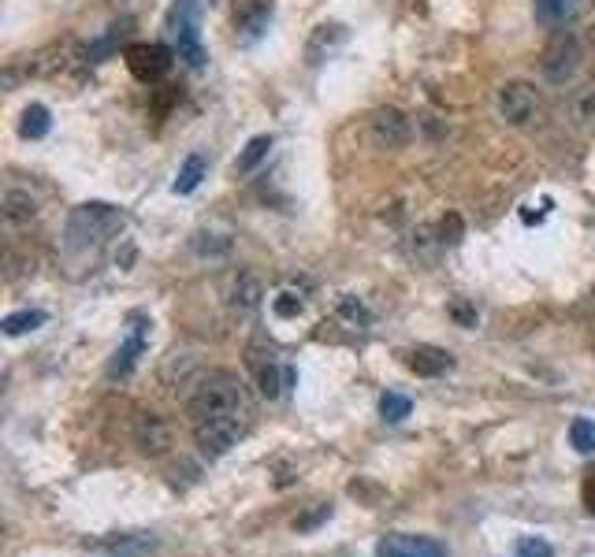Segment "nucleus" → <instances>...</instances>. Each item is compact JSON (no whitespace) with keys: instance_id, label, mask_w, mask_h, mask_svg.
<instances>
[{"instance_id":"obj_1","label":"nucleus","mask_w":595,"mask_h":557,"mask_svg":"<svg viewBox=\"0 0 595 557\" xmlns=\"http://www.w3.org/2000/svg\"><path fill=\"white\" fill-rule=\"evenodd\" d=\"M190 424H194V439L209 457H220L235 446L253 420V402L246 383L235 372L216 368L209 376L198 379V387L190 394Z\"/></svg>"},{"instance_id":"obj_2","label":"nucleus","mask_w":595,"mask_h":557,"mask_svg":"<svg viewBox=\"0 0 595 557\" xmlns=\"http://www.w3.org/2000/svg\"><path fill=\"white\" fill-rule=\"evenodd\" d=\"M201 8L198 0H175L168 8V19H164V30H168V41H172L175 56L183 60L186 67H205V45H201Z\"/></svg>"},{"instance_id":"obj_3","label":"nucleus","mask_w":595,"mask_h":557,"mask_svg":"<svg viewBox=\"0 0 595 557\" xmlns=\"http://www.w3.org/2000/svg\"><path fill=\"white\" fill-rule=\"evenodd\" d=\"M123 227V212L116 205H105V201H86L79 205L71 216H67V246L71 249H86V246H97L101 238H108L112 231Z\"/></svg>"},{"instance_id":"obj_4","label":"nucleus","mask_w":595,"mask_h":557,"mask_svg":"<svg viewBox=\"0 0 595 557\" xmlns=\"http://www.w3.org/2000/svg\"><path fill=\"white\" fill-rule=\"evenodd\" d=\"M540 67L547 82H555V86L569 82V78L577 75V67H581V41L573 38V34H566V30H558L555 38H551V45L543 49Z\"/></svg>"},{"instance_id":"obj_5","label":"nucleus","mask_w":595,"mask_h":557,"mask_svg":"<svg viewBox=\"0 0 595 557\" xmlns=\"http://www.w3.org/2000/svg\"><path fill=\"white\" fill-rule=\"evenodd\" d=\"M146 342H149V316L131 312V316H127V338L119 342V350L112 353V361H108V376L112 379L131 376L138 357L146 353Z\"/></svg>"},{"instance_id":"obj_6","label":"nucleus","mask_w":595,"mask_h":557,"mask_svg":"<svg viewBox=\"0 0 595 557\" xmlns=\"http://www.w3.org/2000/svg\"><path fill=\"white\" fill-rule=\"evenodd\" d=\"M499 112H503V119L510 127H529L532 119L540 116V93H536V86L521 82V78L506 82L503 90H499Z\"/></svg>"},{"instance_id":"obj_7","label":"nucleus","mask_w":595,"mask_h":557,"mask_svg":"<svg viewBox=\"0 0 595 557\" xmlns=\"http://www.w3.org/2000/svg\"><path fill=\"white\" fill-rule=\"evenodd\" d=\"M123 60L131 67V75L138 82H160V78L168 75V67H172V52L164 49V45H146V41H134L123 49Z\"/></svg>"},{"instance_id":"obj_8","label":"nucleus","mask_w":595,"mask_h":557,"mask_svg":"<svg viewBox=\"0 0 595 557\" xmlns=\"http://www.w3.org/2000/svg\"><path fill=\"white\" fill-rule=\"evenodd\" d=\"M410 119L406 112H398V108H376L369 116V138L376 149H402V145L410 142Z\"/></svg>"},{"instance_id":"obj_9","label":"nucleus","mask_w":595,"mask_h":557,"mask_svg":"<svg viewBox=\"0 0 595 557\" xmlns=\"http://www.w3.org/2000/svg\"><path fill=\"white\" fill-rule=\"evenodd\" d=\"M276 15V0H235V30L242 41H257Z\"/></svg>"},{"instance_id":"obj_10","label":"nucleus","mask_w":595,"mask_h":557,"mask_svg":"<svg viewBox=\"0 0 595 557\" xmlns=\"http://www.w3.org/2000/svg\"><path fill=\"white\" fill-rule=\"evenodd\" d=\"M376 557H447V546L428 535H387L376 546Z\"/></svg>"},{"instance_id":"obj_11","label":"nucleus","mask_w":595,"mask_h":557,"mask_svg":"<svg viewBox=\"0 0 595 557\" xmlns=\"http://www.w3.org/2000/svg\"><path fill=\"white\" fill-rule=\"evenodd\" d=\"M250 368H253L257 387H261V394H265V398H279V390L287 387V383H294V372H291V368H279L276 353L250 350Z\"/></svg>"},{"instance_id":"obj_12","label":"nucleus","mask_w":595,"mask_h":557,"mask_svg":"<svg viewBox=\"0 0 595 557\" xmlns=\"http://www.w3.org/2000/svg\"><path fill=\"white\" fill-rule=\"evenodd\" d=\"M346 41V26L343 23H320L309 41H305V64L309 67H320L324 60H331L335 52L343 49Z\"/></svg>"},{"instance_id":"obj_13","label":"nucleus","mask_w":595,"mask_h":557,"mask_svg":"<svg viewBox=\"0 0 595 557\" xmlns=\"http://www.w3.org/2000/svg\"><path fill=\"white\" fill-rule=\"evenodd\" d=\"M406 364H410L417 376L436 379V376H443V372H450V364H454V357H450L447 350H439V346H417V350H410Z\"/></svg>"},{"instance_id":"obj_14","label":"nucleus","mask_w":595,"mask_h":557,"mask_svg":"<svg viewBox=\"0 0 595 557\" xmlns=\"http://www.w3.org/2000/svg\"><path fill=\"white\" fill-rule=\"evenodd\" d=\"M168 442H172V431H168V424H164L157 413L138 416V446H142L146 454H160Z\"/></svg>"},{"instance_id":"obj_15","label":"nucleus","mask_w":595,"mask_h":557,"mask_svg":"<svg viewBox=\"0 0 595 557\" xmlns=\"http://www.w3.org/2000/svg\"><path fill=\"white\" fill-rule=\"evenodd\" d=\"M268 153H272V134H257V138H250V142H246V149L238 153L235 171H238V175H250V171H257L261 164H265Z\"/></svg>"},{"instance_id":"obj_16","label":"nucleus","mask_w":595,"mask_h":557,"mask_svg":"<svg viewBox=\"0 0 595 557\" xmlns=\"http://www.w3.org/2000/svg\"><path fill=\"white\" fill-rule=\"evenodd\" d=\"M201 179H205V156L201 153H190L183 160V168H179V175H175L172 190L175 194H194L201 186Z\"/></svg>"},{"instance_id":"obj_17","label":"nucleus","mask_w":595,"mask_h":557,"mask_svg":"<svg viewBox=\"0 0 595 557\" xmlns=\"http://www.w3.org/2000/svg\"><path fill=\"white\" fill-rule=\"evenodd\" d=\"M4 216L12 223H27L38 216V201L30 197V190H8L4 194Z\"/></svg>"},{"instance_id":"obj_18","label":"nucleus","mask_w":595,"mask_h":557,"mask_svg":"<svg viewBox=\"0 0 595 557\" xmlns=\"http://www.w3.org/2000/svg\"><path fill=\"white\" fill-rule=\"evenodd\" d=\"M53 130V119H49V108L45 104H27V112H23V123H19V134L30 138V142H38Z\"/></svg>"},{"instance_id":"obj_19","label":"nucleus","mask_w":595,"mask_h":557,"mask_svg":"<svg viewBox=\"0 0 595 557\" xmlns=\"http://www.w3.org/2000/svg\"><path fill=\"white\" fill-rule=\"evenodd\" d=\"M45 324V312L38 309H23V312H12V316H4V335H27V331H38Z\"/></svg>"},{"instance_id":"obj_20","label":"nucleus","mask_w":595,"mask_h":557,"mask_svg":"<svg viewBox=\"0 0 595 557\" xmlns=\"http://www.w3.org/2000/svg\"><path fill=\"white\" fill-rule=\"evenodd\" d=\"M573 12H577V0H536V15H540V23L547 26L566 23Z\"/></svg>"},{"instance_id":"obj_21","label":"nucleus","mask_w":595,"mask_h":557,"mask_svg":"<svg viewBox=\"0 0 595 557\" xmlns=\"http://www.w3.org/2000/svg\"><path fill=\"white\" fill-rule=\"evenodd\" d=\"M569 442H573V450H581V454H595V420L577 416V420L569 424Z\"/></svg>"},{"instance_id":"obj_22","label":"nucleus","mask_w":595,"mask_h":557,"mask_svg":"<svg viewBox=\"0 0 595 557\" xmlns=\"http://www.w3.org/2000/svg\"><path fill=\"white\" fill-rule=\"evenodd\" d=\"M413 402L406 398V394H395V390H387L384 398H380V413H384L387 424H402L406 416H410Z\"/></svg>"},{"instance_id":"obj_23","label":"nucleus","mask_w":595,"mask_h":557,"mask_svg":"<svg viewBox=\"0 0 595 557\" xmlns=\"http://www.w3.org/2000/svg\"><path fill=\"white\" fill-rule=\"evenodd\" d=\"M517 557H555L551 543L540 539V535H525L521 543H517Z\"/></svg>"},{"instance_id":"obj_24","label":"nucleus","mask_w":595,"mask_h":557,"mask_svg":"<svg viewBox=\"0 0 595 557\" xmlns=\"http://www.w3.org/2000/svg\"><path fill=\"white\" fill-rule=\"evenodd\" d=\"M439 231H443V242H458V238H462V216H458V212H450V216H443V223H439Z\"/></svg>"},{"instance_id":"obj_25","label":"nucleus","mask_w":595,"mask_h":557,"mask_svg":"<svg viewBox=\"0 0 595 557\" xmlns=\"http://www.w3.org/2000/svg\"><path fill=\"white\" fill-rule=\"evenodd\" d=\"M276 312H279V316H298V312H302V301L294 298V294H279Z\"/></svg>"},{"instance_id":"obj_26","label":"nucleus","mask_w":595,"mask_h":557,"mask_svg":"<svg viewBox=\"0 0 595 557\" xmlns=\"http://www.w3.org/2000/svg\"><path fill=\"white\" fill-rule=\"evenodd\" d=\"M584 498H588V509H595V468L588 472V483H584Z\"/></svg>"},{"instance_id":"obj_27","label":"nucleus","mask_w":595,"mask_h":557,"mask_svg":"<svg viewBox=\"0 0 595 557\" xmlns=\"http://www.w3.org/2000/svg\"><path fill=\"white\" fill-rule=\"evenodd\" d=\"M454 316H458L462 324H476V312H473V309H465V305H454Z\"/></svg>"}]
</instances>
